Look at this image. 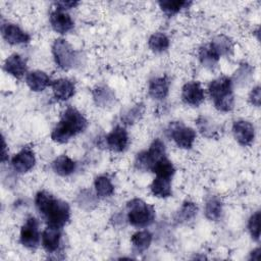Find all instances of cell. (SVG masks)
<instances>
[{"label": "cell", "instance_id": "6da1fadb", "mask_svg": "<svg viewBox=\"0 0 261 261\" xmlns=\"http://www.w3.org/2000/svg\"><path fill=\"white\" fill-rule=\"evenodd\" d=\"M35 205L47 225L62 228L70 218L69 205L46 191L37 193Z\"/></svg>", "mask_w": 261, "mask_h": 261}, {"label": "cell", "instance_id": "7a4b0ae2", "mask_svg": "<svg viewBox=\"0 0 261 261\" xmlns=\"http://www.w3.org/2000/svg\"><path fill=\"white\" fill-rule=\"evenodd\" d=\"M87 126V118L76 108L68 106L61 114L59 122L53 128L51 139L59 144L67 143L72 137L84 132Z\"/></svg>", "mask_w": 261, "mask_h": 261}, {"label": "cell", "instance_id": "3957f363", "mask_svg": "<svg viewBox=\"0 0 261 261\" xmlns=\"http://www.w3.org/2000/svg\"><path fill=\"white\" fill-rule=\"evenodd\" d=\"M208 93L217 110L222 112L232 110L234 106V96L230 77L220 76L213 80L208 86Z\"/></svg>", "mask_w": 261, "mask_h": 261}, {"label": "cell", "instance_id": "277c9868", "mask_svg": "<svg viewBox=\"0 0 261 261\" xmlns=\"http://www.w3.org/2000/svg\"><path fill=\"white\" fill-rule=\"evenodd\" d=\"M127 221L137 228H144L155 220V210L153 206L147 204L142 199H132L126 204Z\"/></svg>", "mask_w": 261, "mask_h": 261}, {"label": "cell", "instance_id": "5b68a950", "mask_svg": "<svg viewBox=\"0 0 261 261\" xmlns=\"http://www.w3.org/2000/svg\"><path fill=\"white\" fill-rule=\"evenodd\" d=\"M165 156V145L159 138L155 139L148 150L137 154L135 158V167L142 171H151L155 162Z\"/></svg>", "mask_w": 261, "mask_h": 261}, {"label": "cell", "instance_id": "8992f818", "mask_svg": "<svg viewBox=\"0 0 261 261\" xmlns=\"http://www.w3.org/2000/svg\"><path fill=\"white\" fill-rule=\"evenodd\" d=\"M52 54L55 63L63 70H67L76 64L77 53L65 39L58 38L54 41Z\"/></svg>", "mask_w": 261, "mask_h": 261}, {"label": "cell", "instance_id": "52a82bcc", "mask_svg": "<svg viewBox=\"0 0 261 261\" xmlns=\"http://www.w3.org/2000/svg\"><path fill=\"white\" fill-rule=\"evenodd\" d=\"M168 137L180 149H191L196 140V132L180 121H172L167 129Z\"/></svg>", "mask_w": 261, "mask_h": 261}, {"label": "cell", "instance_id": "ba28073f", "mask_svg": "<svg viewBox=\"0 0 261 261\" xmlns=\"http://www.w3.org/2000/svg\"><path fill=\"white\" fill-rule=\"evenodd\" d=\"M40 240L39 221L36 217L30 216L20 228L19 241L23 247L28 249H36L40 244Z\"/></svg>", "mask_w": 261, "mask_h": 261}, {"label": "cell", "instance_id": "9c48e42d", "mask_svg": "<svg viewBox=\"0 0 261 261\" xmlns=\"http://www.w3.org/2000/svg\"><path fill=\"white\" fill-rule=\"evenodd\" d=\"M106 146L109 150L120 153L126 150L129 144V138L125 127L116 125L105 138Z\"/></svg>", "mask_w": 261, "mask_h": 261}, {"label": "cell", "instance_id": "30bf717a", "mask_svg": "<svg viewBox=\"0 0 261 261\" xmlns=\"http://www.w3.org/2000/svg\"><path fill=\"white\" fill-rule=\"evenodd\" d=\"M181 100L191 106L198 107L205 100V93L201 84L197 81L186 83L181 89Z\"/></svg>", "mask_w": 261, "mask_h": 261}, {"label": "cell", "instance_id": "8fae6325", "mask_svg": "<svg viewBox=\"0 0 261 261\" xmlns=\"http://www.w3.org/2000/svg\"><path fill=\"white\" fill-rule=\"evenodd\" d=\"M36 164V157L31 147H23L11 160V165L17 173H24L30 171Z\"/></svg>", "mask_w": 261, "mask_h": 261}, {"label": "cell", "instance_id": "7c38bea8", "mask_svg": "<svg viewBox=\"0 0 261 261\" xmlns=\"http://www.w3.org/2000/svg\"><path fill=\"white\" fill-rule=\"evenodd\" d=\"M1 34L3 39L11 45L27 44L31 41V36L22 31L17 24L11 22H2Z\"/></svg>", "mask_w": 261, "mask_h": 261}, {"label": "cell", "instance_id": "4fadbf2b", "mask_svg": "<svg viewBox=\"0 0 261 261\" xmlns=\"http://www.w3.org/2000/svg\"><path fill=\"white\" fill-rule=\"evenodd\" d=\"M232 134L242 146H250L255 139V127L247 120H236L232 123Z\"/></svg>", "mask_w": 261, "mask_h": 261}, {"label": "cell", "instance_id": "5bb4252c", "mask_svg": "<svg viewBox=\"0 0 261 261\" xmlns=\"http://www.w3.org/2000/svg\"><path fill=\"white\" fill-rule=\"evenodd\" d=\"M49 20L52 29L59 34H66L74 28V21L71 16L67 12L57 8L51 11Z\"/></svg>", "mask_w": 261, "mask_h": 261}, {"label": "cell", "instance_id": "9a60e30c", "mask_svg": "<svg viewBox=\"0 0 261 261\" xmlns=\"http://www.w3.org/2000/svg\"><path fill=\"white\" fill-rule=\"evenodd\" d=\"M61 228L48 225L41 234V242L47 253H55L60 245Z\"/></svg>", "mask_w": 261, "mask_h": 261}, {"label": "cell", "instance_id": "2e32d148", "mask_svg": "<svg viewBox=\"0 0 261 261\" xmlns=\"http://www.w3.org/2000/svg\"><path fill=\"white\" fill-rule=\"evenodd\" d=\"M52 90L55 99L59 101H66L70 99L75 93V85L69 79H58L52 82Z\"/></svg>", "mask_w": 261, "mask_h": 261}, {"label": "cell", "instance_id": "e0dca14e", "mask_svg": "<svg viewBox=\"0 0 261 261\" xmlns=\"http://www.w3.org/2000/svg\"><path fill=\"white\" fill-rule=\"evenodd\" d=\"M27 69L28 66L25 59L17 53L11 54L4 62V70L18 80L27 73Z\"/></svg>", "mask_w": 261, "mask_h": 261}, {"label": "cell", "instance_id": "ac0fdd59", "mask_svg": "<svg viewBox=\"0 0 261 261\" xmlns=\"http://www.w3.org/2000/svg\"><path fill=\"white\" fill-rule=\"evenodd\" d=\"M25 83L28 87L34 92H42L47 87L52 85L50 76L42 70H34L27 73Z\"/></svg>", "mask_w": 261, "mask_h": 261}, {"label": "cell", "instance_id": "d6986e66", "mask_svg": "<svg viewBox=\"0 0 261 261\" xmlns=\"http://www.w3.org/2000/svg\"><path fill=\"white\" fill-rule=\"evenodd\" d=\"M169 86L170 81L167 75L163 76H157L150 81L148 93L150 97H152L155 100H162L166 98L169 92Z\"/></svg>", "mask_w": 261, "mask_h": 261}, {"label": "cell", "instance_id": "ffe728a7", "mask_svg": "<svg viewBox=\"0 0 261 261\" xmlns=\"http://www.w3.org/2000/svg\"><path fill=\"white\" fill-rule=\"evenodd\" d=\"M52 169L60 176H68L76 169V163L67 155H60L52 162Z\"/></svg>", "mask_w": 261, "mask_h": 261}, {"label": "cell", "instance_id": "44dd1931", "mask_svg": "<svg viewBox=\"0 0 261 261\" xmlns=\"http://www.w3.org/2000/svg\"><path fill=\"white\" fill-rule=\"evenodd\" d=\"M94 102L99 107L111 106L115 101L114 92L106 86H97L92 91Z\"/></svg>", "mask_w": 261, "mask_h": 261}, {"label": "cell", "instance_id": "7402d4cb", "mask_svg": "<svg viewBox=\"0 0 261 261\" xmlns=\"http://www.w3.org/2000/svg\"><path fill=\"white\" fill-rule=\"evenodd\" d=\"M152 239H153L152 233L147 229L139 230L135 232L130 238V243H132L134 252H136L137 254H142L143 252H145L150 247L152 243Z\"/></svg>", "mask_w": 261, "mask_h": 261}, {"label": "cell", "instance_id": "603a6c76", "mask_svg": "<svg viewBox=\"0 0 261 261\" xmlns=\"http://www.w3.org/2000/svg\"><path fill=\"white\" fill-rule=\"evenodd\" d=\"M151 193L158 198H168L172 195L171 179L156 176L150 185Z\"/></svg>", "mask_w": 261, "mask_h": 261}, {"label": "cell", "instance_id": "cb8c5ba5", "mask_svg": "<svg viewBox=\"0 0 261 261\" xmlns=\"http://www.w3.org/2000/svg\"><path fill=\"white\" fill-rule=\"evenodd\" d=\"M209 45L214 50V52L219 56H227L232 52L233 49V43L227 36L224 35H218L216 36Z\"/></svg>", "mask_w": 261, "mask_h": 261}, {"label": "cell", "instance_id": "d4e9b609", "mask_svg": "<svg viewBox=\"0 0 261 261\" xmlns=\"http://www.w3.org/2000/svg\"><path fill=\"white\" fill-rule=\"evenodd\" d=\"M151 171L154 172L156 174V176L171 179L175 173V168H174L172 162L165 155L155 162Z\"/></svg>", "mask_w": 261, "mask_h": 261}, {"label": "cell", "instance_id": "484cf974", "mask_svg": "<svg viewBox=\"0 0 261 261\" xmlns=\"http://www.w3.org/2000/svg\"><path fill=\"white\" fill-rule=\"evenodd\" d=\"M204 213H205L206 218L211 220V221L219 220L221 215H222V202H221V200L216 196L210 197L206 201Z\"/></svg>", "mask_w": 261, "mask_h": 261}, {"label": "cell", "instance_id": "4316f807", "mask_svg": "<svg viewBox=\"0 0 261 261\" xmlns=\"http://www.w3.org/2000/svg\"><path fill=\"white\" fill-rule=\"evenodd\" d=\"M197 212H198V207L194 202L185 201L181 207L176 212L174 220L177 223H187L195 218V216L197 215Z\"/></svg>", "mask_w": 261, "mask_h": 261}, {"label": "cell", "instance_id": "83f0119b", "mask_svg": "<svg viewBox=\"0 0 261 261\" xmlns=\"http://www.w3.org/2000/svg\"><path fill=\"white\" fill-rule=\"evenodd\" d=\"M219 58L220 57L214 52L209 44L202 46L199 50V60L201 64L209 69H213L217 65Z\"/></svg>", "mask_w": 261, "mask_h": 261}, {"label": "cell", "instance_id": "f1b7e54d", "mask_svg": "<svg viewBox=\"0 0 261 261\" xmlns=\"http://www.w3.org/2000/svg\"><path fill=\"white\" fill-rule=\"evenodd\" d=\"M94 187L96 191V195L99 198H107L113 195L114 186L112 185L109 177L106 175H99L95 178Z\"/></svg>", "mask_w": 261, "mask_h": 261}, {"label": "cell", "instance_id": "f546056e", "mask_svg": "<svg viewBox=\"0 0 261 261\" xmlns=\"http://www.w3.org/2000/svg\"><path fill=\"white\" fill-rule=\"evenodd\" d=\"M161 10L168 16L178 13L182 8H188L192 2L182 0H161L158 2Z\"/></svg>", "mask_w": 261, "mask_h": 261}, {"label": "cell", "instance_id": "4dcf8cb0", "mask_svg": "<svg viewBox=\"0 0 261 261\" xmlns=\"http://www.w3.org/2000/svg\"><path fill=\"white\" fill-rule=\"evenodd\" d=\"M169 45V38L163 33H155L148 40L149 48L155 53H161L167 50Z\"/></svg>", "mask_w": 261, "mask_h": 261}, {"label": "cell", "instance_id": "1f68e13d", "mask_svg": "<svg viewBox=\"0 0 261 261\" xmlns=\"http://www.w3.org/2000/svg\"><path fill=\"white\" fill-rule=\"evenodd\" d=\"M197 127L200 130V133L208 138H214L217 137L219 133V128L214 121L209 119L206 116H199L198 119L196 120Z\"/></svg>", "mask_w": 261, "mask_h": 261}, {"label": "cell", "instance_id": "d6a6232c", "mask_svg": "<svg viewBox=\"0 0 261 261\" xmlns=\"http://www.w3.org/2000/svg\"><path fill=\"white\" fill-rule=\"evenodd\" d=\"M145 112V105L143 103H138L134 105L132 108L127 109L123 115H121V121L124 124L130 125L136 123L138 120L142 118Z\"/></svg>", "mask_w": 261, "mask_h": 261}, {"label": "cell", "instance_id": "836d02e7", "mask_svg": "<svg viewBox=\"0 0 261 261\" xmlns=\"http://www.w3.org/2000/svg\"><path fill=\"white\" fill-rule=\"evenodd\" d=\"M248 229L252 239L258 242L260 239V211H256L251 215L248 221Z\"/></svg>", "mask_w": 261, "mask_h": 261}, {"label": "cell", "instance_id": "e575fe53", "mask_svg": "<svg viewBox=\"0 0 261 261\" xmlns=\"http://www.w3.org/2000/svg\"><path fill=\"white\" fill-rule=\"evenodd\" d=\"M260 98H261V94H260V87L256 86L255 88H253V90L250 93L249 96V100L251 102L252 105L259 107L260 106Z\"/></svg>", "mask_w": 261, "mask_h": 261}, {"label": "cell", "instance_id": "d590c367", "mask_svg": "<svg viewBox=\"0 0 261 261\" xmlns=\"http://www.w3.org/2000/svg\"><path fill=\"white\" fill-rule=\"evenodd\" d=\"M55 5H56L57 9L65 11L67 9L73 8L76 5H79V2L77 1H59V2H56Z\"/></svg>", "mask_w": 261, "mask_h": 261}, {"label": "cell", "instance_id": "8d00e7d4", "mask_svg": "<svg viewBox=\"0 0 261 261\" xmlns=\"http://www.w3.org/2000/svg\"><path fill=\"white\" fill-rule=\"evenodd\" d=\"M8 159V151H7V145L5 143L4 137H2V151H1V161L5 162Z\"/></svg>", "mask_w": 261, "mask_h": 261}]
</instances>
